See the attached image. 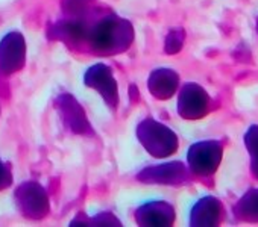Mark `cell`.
I'll return each instance as SVG.
<instances>
[]
</instances>
